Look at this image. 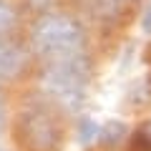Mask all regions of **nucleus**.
Masks as SVG:
<instances>
[{
  "mask_svg": "<svg viewBox=\"0 0 151 151\" xmlns=\"http://www.w3.org/2000/svg\"><path fill=\"white\" fill-rule=\"evenodd\" d=\"M144 15H146V18H144V30H146V33H151V5L146 8Z\"/></svg>",
  "mask_w": 151,
  "mask_h": 151,
  "instance_id": "obj_10",
  "label": "nucleus"
},
{
  "mask_svg": "<svg viewBox=\"0 0 151 151\" xmlns=\"http://www.w3.org/2000/svg\"><path fill=\"white\" fill-rule=\"evenodd\" d=\"M23 68V53L18 45L8 43L0 35V78H10Z\"/></svg>",
  "mask_w": 151,
  "mask_h": 151,
  "instance_id": "obj_4",
  "label": "nucleus"
},
{
  "mask_svg": "<svg viewBox=\"0 0 151 151\" xmlns=\"http://www.w3.org/2000/svg\"><path fill=\"white\" fill-rule=\"evenodd\" d=\"M5 124H8V108H5V98L0 93V134L5 131Z\"/></svg>",
  "mask_w": 151,
  "mask_h": 151,
  "instance_id": "obj_9",
  "label": "nucleus"
},
{
  "mask_svg": "<svg viewBox=\"0 0 151 151\" xmlns=\"http://www.w3.org/2000/svg\"><path fill=\"white\" fill-rule=\"evenodd\" d=\"M101 136H103L106 144H119V141L126 136V124L124 121H111V124H106L101 129Z\"/></svg>",
  "mask_w": 151,
  "mask_h": 151,
  "instance_id": "obj_5",
  "label": "nucleus"
},
{
  "mask_svg": "<svg viewBox=\"0 0 151 151\" xmlns=\"http://www.w3.org/2000/svg\"><path fill=\"white\" fill-rule=\"evenodd\" d=\"M20 126H23L25 141L35 151H50L55 146V141H58V126H55L53 111L40 98H30L25 103Z\"/></svg>",
  "mask_w": 151,
  "mask_h": 151,
  "instance_id": "obj_3",
  "label": "nucleus"
},
{
  "mask_svg": "<svg viewBox=\"0 0 151 151\" xmlns=\"http://www.w3.org/2000/svg\"><path fill=\"white\" fill-rule=\"evenodd\" d=\"M98 136H101V126L96 124V121H91V119H83L81 121V144H91V141H96Z\"/></svg>",
  "mask_w": 151,
  "mask_h": 151,
  "instance_id": "obj_7",
  "label": "nucleus"
},
{
  "mask_svg": "<svg viewBox=\"0 0 151 151\" xmlns=\"http://www.w3.org/2000/svg\"><path fill=\"white\" fill-rule=\"evenodd\" d=\"M30 43L38 55L48 63L86 55V30L76 18L65 13H50L35 20L30 30Z\"/></svg>",
  "mask_w": 151,
  "mask_h": 151,
  "instance_id": "obj_1",
  "label": "nucleus"
},
{
  "mask_svg": "<svg viewBox=\"0 0 151 151\" xmlns=\"http://www.w3.org/2000/svg\"><path fill=\"white\" fill-rule=\"evenodd\" d=\"M15 8L8 3V0H0V35L8 33L13 25H15Z\"/></svg>",
  "mask_w": 151,
  "mask_h": 151,
  "instance_id": "obj_6",
  "label": "nucleus"
},
{
  "mask_svg": "<svg viewBox=\"0 0 151 151\" xmlns=\"http://www.w3.org/2000/svg\"><path fill=\"white\" fill-rule=\"evenodd\" d=\"M131 151H151V136L149 134H136L134 149H131Z\"/></svg>",
  "mask_w": 151,
  "mask_h": 151,
  "instance_id": "obj_8",
  "label": "nucleus"
},
{
  "mask_svg": "<svg viewBox=\"0 0 151 151\" xmlns=\"http://www.w3.org/2000/svg\"><path fill=\"white\" fill-rule=\"evenodd\" d=\"M88 76H91L88 55H78V58L48 63L40 76V86L53 103H58L68 113H76L86 101Z\"/></svg>",
  "mask_w": 151,
  "mask_h": 151,
  "instance_id": "obj_2",
  "label": "nucleus"
},
{
  "mask_svg": "<svg viewBox=\"0 0 151 151\" xmlns=\"http://www.w3.org/2000/svg\"><path fill=\"white\" fill-rule=\"evenodd\" d=\"M0 151H13V149H10V146H8V144H5L3 139H0Z\"/></svg>",
  "mask_w": 151,
  "mask_h": 151,
  "instance_id": "obj_11",
  "label": "nucleus"
}]
</instances>
